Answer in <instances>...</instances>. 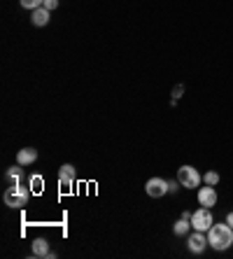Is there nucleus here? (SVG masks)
Segmentation results:
<instances>
[{"label": "nucleus", "instance_id": "obj_12", "mask_svg": "<svg viewBox=\"0 0 233 259\" xmlns=\"http://www.w3.org/2000/svg\"><path fill=\"white\" fill-rule=\"evenodd\" d=\"M191 231V220H185V217H180V220L175 222V227H173V233L175 236H186Z\"/></svg>", "mask_w": 233, "mask_h": 259}, {"label": "nucleus", "instance_id": "obj_15", "mask_svg": "<svg viewBox=\"0 0 233 259\" xmlns=\"http://www.w3.org/2000/svg\"><path fill=\"white\" fill-rule=\"evenodd\" d=\"M21 2V7H23V10H38V7H42V2H45V0H19Z\"/></svg>", "mask_w": 233, "mask_h": 259}, {"label": "nucleus", "instance_id": "obj_7", "mask_svg": "<svg viewBox=\"0 0 233 259\" xmlns=\"http://www.w3.org/2000/svg\"><path fill=\"white\" fill-rule=\"evenodd\" d=\"M198 203L203 208H210V210L217 206V189H214L212 184H205V187L198 189Z\"/></svg>", "mask_w": 233, "mask_h": 259}, {"label": "nucleus", "instance_id": "obj_16", "mask_svg": "<svg viewBox=\"0 0 233 259\" xmlns=\"http://www.w3.org/2000/svg\"><path fill=\"white\" fill-rule=\"evenodd\" d=\"M203 182L205 184H212V187H214V184L219 182V173H217V171H208L203 175Z\"/></svg>", "mask_w": 233, "mask_h": 259}, {"label": "nucleus", "instance_id": "obj_19", "mask_svg": "<svg viewBox=\"0 0 233 259\" xmlns=\"http://www.w3.org/2000/svg\"><path fill=\"white\" fill-rule=\"evenodd\" d=\"M180 187H182V184L177 182V180H173V182H168V192H170V194H177V189H180Z\"/></svg>", "mask_w": 233, "mask_h": 259}, {"label": "nucleus", "instance_id": "obj_8", "mask_svg": "<svg viewBox=\"0 0 233 259\" xmlns=\"http://www.w3.org/2000/svg\"><path fill=\"white\" fill-rule=\"evenodd\" d=\"M75 180H77V171H75V166L72 163H63L61 168H58V182H61V187H72L75 184Z\"/></svg>", "mask_w": 233, "mask_h": 259}, {"label": "nucleus", "instance_id": "obj_18", "mask_svg": "<svg viewBox=\"0 0 233 259\" xmlns=\"http://www.w3.org/2000/svg\"><path fill=\"white\" fill-rule=\"evenodd\" d=\"M42 7H47L49 12H54L58 7V0H45V2H42Z\"/></svg>", "mask_w": 233, "mask_h": 259}, {"label": "nucleus", "instance_id": "obj_5", "mask_svg": "<svg viewBox=\"0 0 233 259\" xmlns=\"http://www.w3.org/2000/svg\"><path fill=\"white\" fill-rule=\"evenodd\" d=\"M186 245H189V250H191L194 255H203L205 248L210 245V243H208V233L194 229V233H189V238H186Z\"/></svg>", "mask_w": 233, "mask_h": 259}, {"label": "nucleus", "instance_id": "obj_20", "mask_svg": "<svg viewBox=\"0 0 233 259\" xmlns=\"http://www.w3.org/2000/svg\"><path fill=\"white\" fill-rule=\"evenodd\" d=\"M226 224L233 229V212H229V215H226Z\"/></svg>", "mask_w": 233, "mask_h": 259}, {"label": "nucleus", "instance_id": "obj_17", "mask_svg": "<svg viewBox=\"0 0 233 259\" xmlns=\"http://www.w3.org/2000/svg\"><path fill=\"white\" fill-rule=\"evenodd\" d=\"M182 96H185V86L177 84V86L173 89V101H177V98H182Z\"/></svg>", "mask_w": 233, "mask_h": 259}, {"label": "nucleus", "instance_id": "obj_13", "mask_svg": "<svg viewBox=\"0 0 233 259\" xmlns=\"http://www.w3.org/2000/svg\"><path fill=\"white\" fill-rule=\"evenodd\" d=\"M5 178H7V180H14V182H21V178H23V166H21V163H17V166L7 168Z\"/></svg>", "mask_w": 233, "mask_h": 259}, {"label": "nucleus", "instance_id": "obj_6", "mask_svg": "<svg viewBox=\"0 0 233 259\" xmlns=\"http://www.w3.org/2000/svg\"><path fill=\"white\" fill-rule=\"evenodd\" d=\"M145 192L152 199H161L163 194H168V182H165L163 178H149L145 184Z\"/></svg>", "mask_w": 233, "mask_h": 259}, {"label": "nucleus", "instance_id": "obj_10", "mask_svg": "<svg viewBox=\"0 0 233 259\" xmlns=\"http://www.w3.org/2000/svg\"><path fill=\"white\" fill-rule=\"evenodd\" d=\"M49 17H51V12H49L47 7H38V10H33V14H30V24L42 28V26L49 24Z\"/></svg>", "mask_w": 233, "mask_h": 259}, {"label": "nucleus", "instance_id": "obj_1", "mask_svg": "<svg viewBox=\"0 0 233 259\" xmlns=\"http://www.w3.org/2000/svg\"><path fill=\"white\" fill-rule=\"evenodd\" d=\"M208 243L210 248L217 250V252H224L233 245V229L224 222V224H212L208 229Z\"/></svg>", "mask_w": 233, "mask_h": 259}, {"label": "nucleus", "instance_id": "obj_4", "mask_svg": "<svg viewBox=\"0 0 233 259\" xmlns=\"http://www.w3.org/2000/svg\"><path fill=\"white\" fill-rule=\"evenodd\" d=\"M214 224V220H212V212H210V208H198L196 212H191V229H196V231H205L208 233V229Z\"/></svg>", "mask_w": 233, "mask_h": 259}, {"label": "nucleus", "instance_id": "obj_9", "mask_svg": "<svg viewBox=\"0 0 233 259\" xmlns=\"http://www.w3.org/2000/svg\"><path fill=\"white\" fill-rule=\"evenodd\" d=\"M30 255H33V257H40V259L54 257V252L49 250V243L45 238H35L30 243Z\"/></svg>", "mask_w": 233, "mask_h": 259}, {"label": "nucleus", "instance_id": "obj_14", "mask_svg": "<svg viewBox=\"0 0 233 259\" xmlns=\"http://www.w3.org/2000/svg\"><path fill=\"white\" fill-rule=\"evenodd\" d=\"M28 187H30V192H33V194H40V192H42V187H45V180H42L40 175H30Z\"/></svg>", "mask_w": 233, "mask_h": 259}, {"label": "nucleus", "instance_id": "obj_3", "mask_svg": "<svg viewBox=\"0 0 233 259\" xmlns=\"http://www.w3.org/2000/svg\"><path fill=\"white\" fill-rule=\"evenodd\" d=\"M177 182L185 189H196L201 184V173L196 171L194 166H180L177 168Z\"/></svg>", "mask_w": 233, "mask_h": 259}, {"label": "nucleus", "instance_id": "obj_11", "mask_svg": "<svg viewBox=\"0 0 233 259\" xmlns=\"http://www.w3.org/2000/svg\"><path fill=\"white\" fill-rule=\"evenodd\" d=\"M35 161H38V150H33V147H23L17 152V163H21V166H30Z\"/></svg>", "mask_w": 233, "mask_h": 259}, {"label": "nucleus", "instance_id": "obj_2", "mask_svg": "<svg viewBox=\"0 0 233 259\" xmlns=\"http://www.w3.org/2000/svg\"><path fill=\"white\" fill-rule=\"evenodd\" d=\"M30 187H23L21 182H14L12 187H7L5 192V206L7 208H26L28 206V199H30Z\"/></svg>", "mask_w": 233, "mask_h": 259}]
</instances>
